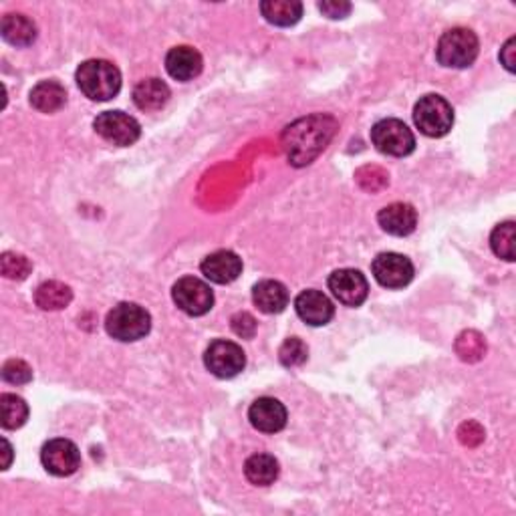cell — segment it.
Returning a JSON list of instances; mask_svg holds the SVG:
<instances>
[{
    "label": "cell",
    "mask_w": 516,
    "mask_h": 516,
    "mask_svg": "<svg viewBox=\"0 0 516 516\" xmlns=\"http://www.w3.org/2000/svg\"><path fill=\"white\" fill-rule=\"evenodd\" d=\"M253 301L258 311L266 313V315H274V313H281L289 305V291L279 281H261L254 284Z\"/></svg>",
    "instance_id": "obj_18"
},
{
    "label": "cell",
    "mask_w": 516,
    "mask_h": 516,
    "mask_svg": "<svg viewBox=\"0 0 516 516\" xmlns=\"http://www.w3.org/2000/svg\"><path fill=\"white\" fill-rule=\"evenodd\" d=\"M375 281L385 289H403L413 279V264L408 256L398 253H382L372 264Z\"/></svg>",
    "instance_id": "obj_10"
},
{
    "label": "cell",
    "mask_w": 516,
    "mask_h": 516,
    "mask_svg": "<svg viewBox=\"0 0 516 516\" xmlns=\"http://www.w3.org/2000/svg\"><path fill=\"white\" fill-rule=\"evenodd\" d=\"M456 352L464 362H478V359H482L486 352V343L481 333H476V331H466V333L460 335L456 341Z\"/></svg>",
    "instance_id": "obj_28"
},
{
    "label": "cell",
    "mask_w": 516,
    "mask_h": 516,
    "mask_svg": "<svg viewBox=\"0 0 516 516\" xmlns=\"http://www.w3.org/2000/svg\"><path fill=\"white\" fill-rule=\"evenodd\" d=\"M233 331L243 339H253L256 333V319L251 315V313H236L233 317Z\"/></svg>",
    "instance_id": "obj_31"
},
{
    "label": "cell",
    "mask_w": 516,
    "mask_h": 516,
    "mask_svg": "<svg viewBox=\"0 0 516 516\" xmlns=\"http://www.w3.org/2000/svg\"><path fill=\"white\" fill-rule=\"evenodd\" d=\"M372 142L385 155L403 158L416 150V137L400 119H382L372 127Z\"/></svg>",
    "instance_id": "obj_6"
},
{
    "label": "cell",
    "mask_w": 516,
    "mask_h": 516,
    "mask_svg": "<svg viewBox=\"0 0 516 516\" xmlns=\"http://www.w3.org/2000/svg\"><path fill=\"white\" fill-rule=\"evenodd\" d=\"M95 132L104 137L105 142L125 147L132 145L142 135V127L132 115L124 112H105L99 114L94 122Z\"/></svg>",
    "instance_id": "obj_9"
},
{
    "label": "cell",
    "mask_w": 516,
    "mask_h": 516,
    "mask_svg": "<svg viewBox=\"0 0 516 516\" xmlns=\"http://www.w3.org/2000/svg\"><path fill=\"white\" fill-rule=\"evenodd\" d=\"M244 474L254 486H269L279 478V462L271 454H254L246 460Z\"/></svg>",
    "instance_id": "obj_24"
},
{
    "label": "cell",
    "mask_w": 516,
    "mask_h": 516,
    "mask_svg": "<svg viewBox=\"0 0 516 516\" xmlns=\"http://www.w3.org/2000/svg\"><path fill=\"white\" fill-rule=\"evenodd\" d=\"M294 309H297V315L311 327L327 325V322L335 317L333 303L329 301L327 294H322L315 289L303 291L299 297L294 299Z\"/></svg>",
    "instance_id": "obj_13"
},
{
    "label": "cell",
    "mask_w": 516,
    "mask_h": 516,
    "mask_svg": "<svg viewBox=\"0 0 516 516\" xmlns=\"http://www.w3.org/2000/svg\"><path fill=\"white\" fill-rule=\"evenodd\" d=\"M352 5L345 3V0H327V3H319V11L322 15H327L329 18H345L352 13Z\"/></svg>",
    "instance_id": "obj_32"
},
{
    "label": "cell",
    "mask_w": 516,
    "mask_h": 516,
    "mask_svg": "<svg viewBox=\"0 0 516 516\" xmlns=\"http://www.w3.org/2000/svg\"><path fill=\"white\" fill-rule=\"evenodd\" d=\"M67 104V91L59 81H41L31 91V105L41 114H55Z\"/></svg>",
    "instance_id": "obj_20"
},
{
    "label": "cell",
    "mask_w": 516,
    "mask_h": 516,
    "mask_svg": "<svg viewBox=\"0 0 516 516\" xmlns=\"http://www.w3.org/2000/svg\"><path fill=\"white\" fill-rule=\"evenodd\" d=\"M41 462L53 476H71L81 466V452L71 440H51L41 450Z\"/></svg>",
    "instance_id": "obj_11"
},
{
    "label": "cell",
    "mask_w": 516,
    "mask_h": 516,
    "mask_svg": "<svg viewBox=\"0 0 516 516\" xmlns=\"http://www.w3.org/2000/svg\"><path fill=\"white\" fill-rule=\"evenodd\" d=\"M478 49H481L478 36L464 26H456L440 36L436 57L444 67L466 69L476 61Z\"/></svg>",
    "instance_id": "obj_4"
},
{
    "label": "cell",
    "mask_w": 516,
    "mask_h": 516,
    "mask_svg": "<svg viewBox=\"0 0 516 516\" xmlns=\"http://www.w3.org/2000/svg\"><path fill=\"white\" fill-rule=\"evenodd\" d=\"M309 349L299 337H291L281 345L279 359L284 367H299L307 362Z\"/></svg>",
    "instance_id": "obj_29"
},
{
    "label": "cell",
    "mask_w": 516,
    "mask_h": 516,
    "mask_svg": "<svg viewBox=\"0 0 516 516\" xmlns=\"http://www.w3.org/2000/svg\"><path fill=\"white\" fill-rule=\"evenodd\" d=\"M26 418H29V405L25 403L23 398H18L15 393L0 395V423H3L5 430L25 426Z\"/></svg>",
    "instance_id": "obj_25"
},
{
    "label": "cell",
    "mask_w": 516,
    "mask_h": 516,
    "mask_svg": "<svg viewBox=\"0 0 516 516\" xmlns=\"http://www.w3.org/2000/svg\"><path fill=\"white\" fill-rule=\"evenodd\" d=\"M71 301H73V291L67 287V284L59 281L43 283L41 287L35 291L36 307H41L43 311H61L64 307H69Z\"/></svg>",
    "instance_id": "obj_23"
},
{
    "label": "cell",
    "mask_w": 516,
    "mask_h": 516,
    "mask_svg": "<svg viewBox=\"0 0 516 516\" xmlns=\"http://www.w3.org/2000/svg\"><path fill=\"white\" fill-rule=\"evenodd\" d=\"M204 363L212 375L220 377V380H230L244 370L246 355L243 347L236 345L234 341L218 339L206 349Z\"/></svg>",
    "instance_id": "obj_8"
},
{
    "label": "cell",
    "mask_w": 516,
    "mask_h": 516,
    "mask_svg": "<svg viewBox=\"0 0 516 516\" xmlns=\"http://www.w3.org/2000/svg\"><path fill=\"white\" fill-rule=\"evenodd\" d=\"M514 238H516V226L514 223H504L499 224L492 230L491 236V246L494 254L504 261L512 263L514 261Z\"/></svg>",
    "instance_id": "obj_26"
},
{
    "label": "cell",
    "mask_w": 516,
    "mask_h": 516,
    "mask_svg": "<svg viewBox=\"0 0 516 516\" xmlns=\"http://www.w3.org/2000/svg\"><path fill=\"white\" fill-rule=\"evenodd\" d=\"M170 99V87L162 79H144L134 89V104L142 112H158Z\"/></svg>",
    "instance_id": "obj_19"
},
{
    "label": "cell",
    "mask_w": 516,
    "mask_h": 516,
    "mask_svg": "<svg viewBox=\"0 0 516 516\" xmlns=\"http://www.w3.org/2000/svg\"><path fill=\"white\" fill-rule=\"evenodd\" d=\"M261 13L271 25L293 26L301 21L303 5L299 0H264L261 3Z\"/></svg>",
    "instance_id": "obj_22"
},
{
    "label": "cell",
    "mask_w": 516,
    "mask_h": 516,
    "mask_svg": "<svg viewBox=\"0 0 516 516\" xmlns=\"http://www.w3.org/2000/svg\"><path fill=\"white\" fill-rule=\"evenodd\" d=\"M377 223L392 236H408L418 226V212L405 202H393L377 214Z\"/></svg>",
    "instance_id": "obj_16"
},
{
    "label": "cell",
    "mask_w": 516,
    "mask_h": 516,
    "mask_svg": "<svg viewBox=\"0 0 516 516\" xmlns=\"http://www.w3.org/2000/svg\"><path fill=\"white\" fill-rule=\"evenodd\" d=\"M329 291L333 297L347 307L363 305L367 294H370V284L365 276L355 269H339L329 276Z\"/></svg>",
    "instance_id": "obj_12"
},
{
    "label": "cell",
    "mask_w": 516,
    "mask_h": 516,
    "mask_svg": "<svg viewBox=\"0 0 516 516\" xmlns=\"http://www.w3.org/2000/svg\"><path fill=\"white\" fill-rule=\"evenodd\" d=\"M174 303L192 317H202L214 307V293L196 276H184L172 289Z\"/></svg>",
    "instance_id": "obj_7"
},
{
    "label": "cell",
    "mask_w": 516,
    "mask_h": 516,
    "mask_svg": "<svg viewBox=\"0 0 516 516\" xmlns=\"http://www.w3.org/2000/svg\"><path fill=\"white\" fill-rule=\"evenodd\" d=\"M413 122L428 137H444L454 125V109L442 95H423L413 107Z\"/></svg>",
    "instance_id": "obj_5"
},
{
    "label": "cell",
    "mask_w": 516,
    "mask_h": 516,
    "mask_svg": "<svg viewBox=\"0 0 516 516\" xmlns=\"http://www.w3.org/2000/svg\"><path fill=\"white\" fill-rule=\"evenodd\" d=\"M107 333L124 343L144 339L152 329V317L144 307L135 303H119L117 307L109 311L105 319Z\"/></svg>",
    "instance_id": "obj_3"
},
{
    "label": "cell",
    "mask_w": 516,
    "mask_h": 516,
    "mask_svg": "<svg viewBox=\"0 0 516 516\" xmlns=\"http://www.w3.org/2000/svg\"><path fill=\"white\" fill-rule=\"evenodd\" d=\"M0 271L11 281H25L31 274L33 264L26 256L16 253H5L0 258Z\"/></svg>",
    "instance_id": "obj_27"
},
{
    "label": "cell",
    "mask_w": 516,
    "mask_h": 516,
    "mask_svg": "<svg viewBox=\"0 0 516 516\" xmlns=\"http://www.w3.org/2000/svg\"><path fill=\"white\" fill-rule=\"evenodd\" d=\"M3 380L15 385H25L33 380V370L21 359H11L3 365Z\"/></svg>",
    "instance_id": "obj_30"
},
{
    "label": "cell",
    "mask_w": 516,
    "mask_h": 516,
    "mask_svg": "<svg viewBox=\"0 0 516 516\" xmlns=\"http://www.w3.org/2000/svg\"><path fill=\"white\" fill-rule=\"evenodd\" d=\"M248 420L258 432L276 434L287 426V408L274 398H258L248 410Z\"/></svg>",
    "instance_id": "obj_15"
},
{
    "label": "cell",
    "mask_w": 516,
    "mask_h": 516,
    "mask_svg": "<svg viewBox=\"0 0 516 516\" xmlns=\"http://www.w3.org/2000/svg\"><path fill=\"white\" fill-rule=\"evenodd\" d=\"M75 81L81 94L94 101L114 99L122 89V73L105 59H89L79 64Z\"/></svg>",
    "instance_id": "obj_2"
},
{
    "label": "cell",
    "mask_w": 516,
    "mask_h": 516,
    "mask_svg": "<svg viewBox=\"0 0 516 516\" xmlns=\"http://www.w3.org/2000/svg\"><path fill=\"white\" fill-rule=\"evenodd\" d=\"M3 448H5V462H3V470H6L11 466V460H13V448L8 444L6 440H3Z\"/></svg>",
    "instance_id": "obj_34"
},
{
    "label": "cell",
    "mask_w": 516,
    "mask_h": 516,
    "mask_svg": "<svg viewBox=\"0 0 516 516\" xmlns=\"http://www.w3.org/2000/svg\"><path fill=\"white\" fill-rule=\"evenodd\" d=\"M514 45H516V41H514V36L512 39H509L506 41V45L502 47V51H501V61H502V64L506 69H509L511 73L514 71V64H516V59H514Z\"/></svg>",
    "instance_id": "obj_33"
},
{
    "label": "cell",
    "mask_w": 516,
    "mask_h": 516,
    "mask_svg": "<svg viewBox=\"0 0 516 516\" xmlns=\"http://www.w3.org/2000/svg\"><path fill=\"white\" fill-rule=\"evenodd\" d=\"M0 33L13 47H29L36 39V25L25 15H6L0 23Z\"/></svg>",
    "instance_id": "obj_21"
},
{
    "label": "cell",
    "mask_w": 516,
    "mask_h": 516,
    "mask_svg": "<svg viewBox=\"0 0 516 516\" xmlns=\"http://www.w3.org/2000/svg\"><path fill=\"white\" fill-rule=\"evenodd\" d=\"M200 271L212 283L228 284L243 274V261L233 251H216L202 261Z\"/></svg>",
    "instance_id": "obj_14"
},
{
    "label": "cell",
    "mask_w": 516,
    "mask_h": 516,
    "mask_svg": "<svg viewBox=\"0 0 516 516\" xmlns=\"http://www.w3.org/2000/svg\"><path fill=\"white\" fill-rule=\"evenodd\" d=\"M337 132V122L331 115L315 114L297 119L283 132L284 154L293 165L303 168L315 162L327 144L333 140Z\"/></svg>",
    "instance_id": "obj_1"
},
{
    "label": "cell",
    "mask_w": 516,
    "mask_h": 516,
    "mask_svg": "<svg viewBox=\"0 0 516 516\" xmlns=\"http://www.w3.org/2000/svg\"><path fill=\"white\" fill-rule=\"evenodd\" d=\"M202 55L194 47H174L165 55V69H168L170 77L176 81H192L202 73Z\"/></svg>",
    "instance_id": "obj_17"
}]
</instances>
